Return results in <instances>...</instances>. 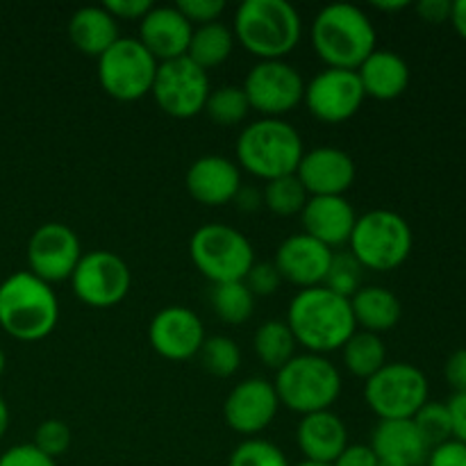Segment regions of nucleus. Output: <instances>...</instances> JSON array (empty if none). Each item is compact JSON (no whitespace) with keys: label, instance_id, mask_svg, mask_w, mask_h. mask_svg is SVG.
I'll return each instance as SVG.
<instances>
[{"label":"nucleus","instance_id":"obj_14","mask_svg":"<svg viewBox=\"0 0 466 466\" xmlns=\"http://www.w3.org/2000/svg\"><path fill=\"white\" fill-rule=\"evenodd\" d=\"M367 96L358 73L344 68H323L305 85L303 103L321 123H346L360 112Z\"/></svg>","mask_w":466,"mask_h":466},{"label":"nucleus","instance_id":"obj_54","mask_svg":"<svg viewBox=\"0 0 466 466\" xmlns=\"http://www.w3.org/2000/svg\"><path fill=\"white\" fill-rule=\"evenodd\" d=\"M296 466H330V464H317V462H305V460H303V462H300V464H296Z\"/></svg>","mask_w":466,"mask_h":466},{"label":"nucleus","instance_id":"obj_31","mask_svg":"<svg viewBox=\"0 0 466 466\" xmlns=\"http://www.w3.org/2000/svg\"><path fill=\"white\" fill-rule=\"evenodd\" d=\"M209 303H212L214 314L223 323H228V326H241V323H246L253 317L255 296L250 294L244 280L221 282V285H212Z\"/></svg>","mask_w":466,"mask_h":466},{"label":"nucleus","instance_id":"obj_21","mask_svg":"<svg viewBox=\"0 0 466 466\" xmlns=\"http://www.w3.org/2000/svg\"><path fill=\"white\" fill-rule=\"evenodd\" d=\"M194 25L180 14L176 5H153L139 21V36L146 50L157 59V64L187 57Z\"/></svg>","mask_w":466,"mask_h":466},{"label":"nucleus","instance_id":"obj_8","mask_svg":"<svg viewBox=\"0 0 466 466\" xmlns=\"http://www.w3.org/2000/svg\"><path fill=\"white\" fill-rule=\"evenodd\" d=\"M189 258L212 285L237 282L248 276L255 250L248 237L228 223H205L191 235Z\"/></svg>","mask_w":466,"mask_h":466},{"label":"nucleus","instance_id":"obj_23","mask_svg":"<svg viewBox=\"0 0 466 466\" xmlns=\"http://www.w3.org/2000/svg\"><path fill=\"white\" fill-rule=\"evenodd\" d=\"M296 446L305 462L332 464L349 446V431L332 410L305 414L296 426Z\"/></svg>","mask_w":466,"mask_h":466},{"label":"nucleus","instance_id":"obj_6","mask_svg":"<svg viewBox=\"0 0 466 466\" xmlns=\"http://www.w3.org/2000/svg\"><path fill=\"white\" fill-rule=\"evenodd\" d=\"M273 387L280 405L305 417L332 410L341 394V373L326 355L303 353L276 371Z\"/></svg>","mask_w":466,"mask_h":466},{"label":"nucleus","instance_id":"obj_10","mask_svg":"<svg viewBox=\"0 0 466 466\" xmlns=\"http://www.w3.org/2000/svg\"><path fill=\"white\" fill-rule=\"evenodd\" d=\"M364 400L380 421L412 419L428 403V378L410 362H387L364 380Z\"/></svg>","mask_w":466,"mask_h":466},{"label":"nucleus","instance_id":"obj_46","mask_svg":"<svg viewBox=\"0 0 466 466\" xmlns=\"http://www.w3.org/2000/svg\"><path fill=\"white\" fill-rule=\"evenodd\" d=\"M451 417V431L453 440L466 444V394H453L446 403Z\"/></svg>","mask_w":466,"mask_h":466},{"label":"nucleus","instance_id":"obj_11","mask_svg":"<svg viewBox=\"0 0 466 466\" xmlns=\"http://www.w3.org/2000/svg\"><path fill=\"white\" fill-rule=\"evenodd\" d=\"M241 89L259 116L282 118L303 103L305 80L287 59H267L250 68Z\"/></svg>","mask_w":466,"mask_h":466},{"label":"nucleus","instance_id":"obj_41","mask_svg":"<svg viewBox=\"0 0 466 466\" xmlns=\"http://www.w3.org/2000/svg\"><path fill=\"white\" fill-rule=\"evenodd\" d=\"M0 466H57V460L44 455L32 444H16L0 455Z\"/></svg>","mask_w":466,"mask_h":466},{"label":"nucleus","instance_id":"obj_52","mask_svg":"<svg viewBox=\"0 0 466 466\" xmlns=\"http://www.w3.org/2000/svg\"><path fill=\"white\" fill-rule=\"evenodd\" d=\"M5 364H7V358H5V350L0 349V376L5 373Z\"/></svg>","mask_w":466,"mask_h":466},{"label":"nucleus","instance_id":"obj_39","mask_svg":"<svg viewBox=\"0 0 466 466\" xmlns=\"http://www.w3.org/2000/svg\"><path fill=\"white\" fill-rule=\"evenodd\" d=\"M176 7L194 27L217 23L226 12V0H177Z\"/></svg>","mask_w":466,"mask_h":466},{"label":"nucleus","instance_id":"obj_51","mask_svg":"<svg viewBox=\"0 0 466 466\" xmlns=\"http://www.w3.org/2000/svg\"><path fill=\"white\" fill-rule=\"evenodd\" d=\"M7 428H9V408H7V403H5L3 396H0V440L5 437Z\"/></svg>","mask_w":466,"mask_h":466},{"label":"nucleus","instance_id":"obj_43","mask_svg":"<svg viewBox=\"0 0 466 466\" xmlns=\"http://www.w3.org/2000/svg\"><path fill=\"white\" fill-rule=\"evenodd\" d=\"M103 7L116 21H141L153 9L150 0H105Z\"/></svg>","mask_w":466,"mask_h":466},{"label":"nucleus","instance_id":"obj_36","mask_svg":"<svg viewBox=\"0 0 466 466\" xmlns=\"http://www.w3.org/2000/svg\"><path fill=\"white\" fill-rule=\"evenodd\" d=\"M414 426H417L419 435L423 437L428 449L444 444V441L453 440V431H451V417L446 403H435L428 400L421 410L412 417Z\"/></svg>","mask_w":466,"mask_h":466},{"label":"nucleus","instance_id":"obj_4","mask_svg":"<svg viewBox=\"0 0 466 466\" xmlns=\"http://www.w3.org/2000/svg\"><path fill=\"white\" fill-rule=\"evenodd\" d=\"M59 300L53 285L30 271L0 282V328L18 341H41L57 328Z\"/></svg>","mask_w":466,"mask_h":466},{"label":"nucleus","instance_id":"obj_3","mask_svg":"<svg viewBox=\"0 0 466 466\" xmlns=\"http://www.w3.org/2000/svg\"><path fill=\"white\" fill-rule=\"evenodd\" d=\"M235 39L258 57L285 59L303 36V18L287 0H244L232 21Z\"/></svg>","mask_w":466,"mask_h":466},{"label":"nucleus","instance_id":"obj_29","mask_svg":"<svg viewBox=\"0 0 466 466\" xmlns=\"http://www.w3.org/2000/svg\"><path fill=\"white\" fill-rule=\"evenodd\" d=\"M341 360L350 376L369 380L373 373L387 364V349L380 335L367 330H355L350 339L341 346Z\"/></svg>","mask_w":466,"mask_h":466},{"label":"nucleus","instance_id":"obj_38","mask_svg":"<svg viewBox=\"0 0 466 466\" xmlns=\"http://www.w3.org/2000/svg\"><path fill=\"white\" fill-rule=\"evenodd\" d=\"M71 428L68 423H64L62 419H46L36 426L35 440L30 441L35 449H39L41 453L48 455V458L57 460L71 449Z\"/></svg>","mask_w":466,"mask_h":466},{"label":"nucleus","instance_id":"obj_17","mask_svg":"<svg viewBox=\"0 0 466 466\" xmlns=\"http://www.w3.org/2000/svg\"><path fill=\"white\" fill-rule=\"evenodd\" d=\"M205 326L194 309L185 305H168L159 309L148 326V341L159 358L168 362H187L198 358L205 341Z\"/></svg>","mask_w":466,"mask_h":466},{"label":"nucleus","instance_id":"obj_32","mask_svg":"<svg viewBox=\"0 0 466 466\" xmlns=\"http://www.w3.org/2000/svg\"><path fill=\"white\" fill-rule=\"evenodd\" d=\"M205 114L212 123L221 127H237L248 118L250 105L244 89L237 85H223L212 89L205 103Z\"/></svg>","mask_w":466,"mask_h":466},{"label":"nucleus","instance_id":"obj_53","mask_svg":"<svg viewBox=\"0 0 466 466\" xmlns=\"http://www.w3.org/2000/svg\"><path fill=\"white\" fill-rule=\"evenodd\" d=\"M378 466H408V464H400V462H390V460H380Z\"/></svg>","mask_w":466,"mask_h":466},{"label":"nucleus","instance_id":"obj_49","mask_svg":"<svg viewBox=\"0 0 466 466\" xmlns=\"http://www.w3.org/2000/svg\"><path fill=\"white\" fill-rule=\"evenodd\" d=\"M451 23L458 30V35L466 39V0H455L453 12H451Z\"/></svg>","mask_w":466,"mask_h":466},{"label":"nucleus","instance_id":"obj_1","mask_svg":"<svg viewBox=\"0 0 466 466\" xmlns=\"http://www.w3.org/2000/svg\"><path fill=\"white\" fill-rule=\"evenodd\" d=\"M309 41L326 68L358 71L378 48V32L371 16L358 5L332 3L312 18Z\"/></svg>","mask_w":466,"mask_h":466},{"label":"nucleus","instance_id":"obj_24","mask_svg":"<svg viewBox=\"0 0 466 466\" xmlns=\"http://www.w3.org/2000/svg\"><path fill=\"white\" fill-rule=\"evenodd\" d=\"M369 446L378 455V460H390V462L408 466H421L431 453L412 419L378 421V426L371 431Z\"/></svg>","mask_w":466,"mask_h":466},{"label":"nucleus","instance_id":"obj_44","mask_svg":"<svg viewBox=\"0 0 466 466\" xmlns=\"http://www.w3.org/2000/svg\"><path fill=\"white\" fill-rule=\"evenodd\" d=\"M446 382L453 387L455 394H466V349L455 350L444 364Z\"/></svg>","mask_w":466,"mask_h":466},{"label":"nucleus","instance_id":"obj_2","mask_svg":"<svg viewBox=\"0 0 466 466\" xmlns=\"http://www.w3.org/2000/svg\"><path fill=\"white\" fill-rule=\"evenodd\" d=\"M285 321L294 332L296 344L303 346L305 353L317 355L341 350L358 330L350 300L332 294L326 287L300 289L291 299Z\"/></svg>","mask_w":466,"mask_h":466},{"label":"nucleus","instance_id":"obj_50","mask_svg":"<svg viewBox=\"0 0 466 466\" xmlns=\"http://www.w3.org/2000/svg\"><path fill=\"white\" fill-rule=\"evenodd\" d=\"M373 7L380 9V12H399V9L410 7V3L408 0H391V3H382V0H378V3H373Z\"/></svg>","mask_w":466,"mask_h":466},{"label":"nucleus","instance_id":"obj_12","mask_svg":"<svg viewBox=\"0 0 466 466\" xmlns=\"http://www.w3.org/2000/svg\"><path fill=\"white\" fill-rule=\"evenodd\" d=\"M209 91L208 71L196 66L189 57H180L159 64L150 96L167 116L185 121L203 112Z\"/></svg>","mask_w":466,"mask_h":466},{"label":"nucleus","instance_id":"obj_28","mask_svg":"<svg viewBox=\"0 0 466 466\" xmlns=\"http://www.w3.org/2000/svg\"><path fill=\"white\" fill-rule=\"evenodd\" d=\"M235 32L232 27H228L226 23H208V25L194 27V35H191L189 50H187V57L200 66L203 71L209 68H217L221 64H226L230 59L232 50H235Z\"/></svg>","mask_w":466,"mask_h":466},{"label":"nucleus","instance_id":"obj_35","mask_svg":"<svg viewBox=\"0 0 466 466\" xmlns=\"http://www.w3.org/2000/svg\"><path fill=\"white\" fill-rule=\"evenodd\" d=\"M362 276V264L350 255V250H337V253H332L330 267H328L326 280H323L321 287L330 289L332 294L344 296V299L350 300L364 287Z\"/></svg>","mask_w":466,"mask_h":466},{"label":"nucleus","instance_id":"obj_22","mask_svg":"<svg viewBox=\"0 0 466 466\" xmlns=\"http://www.w3.org/2000/svg\"><path fill=\"white\" fill-rule=\"evenodd\" d=\"M355 221H358V214L346 196H309L300 212L305 235L321 241L332 250L349 246Z\"/></svg>","mask_w":466,"mask_h":466},{"label":"nucleus","instance_id":"obj_42","mask_svg":"<svg viewBox=\"0 0 466 466\" xmlns=\"http://www.w3.org/2000/svg\"><path fill=\"white\" fill-rule=\"evenodd\" d=\"M428 466H466V444L449 440L428 453Z\"/></svg>","mask_w":466,"mask_h":466},{"label":"nucleus","instance_id":"obj_7","mask_svg":"<svg viewBox=\"0 0 466 466\" xmlns=\"http://www.w3.org/2000/svg\"><path fill=\"white\" fill-rule=\"evenodd\" d=\"M414 235L410 223L394 209H369L358 217L349 250L364 271H394L410 258Z\"/></svg>","mask_w":466,"mask_h":466},{"label":"nucleus","instance_id":"obj_40","mask_svg":"<svg viewBox=\"0 0 466 466\" xmlns=\"http://www.w3.org/2000/svg\"><path fill=\"white\" fill-rule=\"evenodd\" d=\"M246 287L250 289V294L258 299V296H273L282 285V276L278 273L276 264L273 262H255L250 267L248 276L244 278Z\"/></svg>","mask_w":466,"mask_h":466},{"label":"nucleus","instance_id":"obj_48","mask_svg":"<svg viewBox=\"0 0 466 466\" xmlns=\"http://www.w3.org/2000/svg\"><path fill=\"white\" fill-rule=\"evenodd\" d=\"M235 205H239V209H244V212H255L262 205V194L258 189H246V187H241L235 198Z\"/></svg>","mask_w":466,"mask_h":466},{"label":"nucleus","instance_id":"obj_26","mask_svg":"<svg viewBox=\"0 0 466 466\" xmlns=\"http://www.w3.org/2000/svg\"><path fill=\"white\" fill-rule=\"evenodd\" d=\"M355 73L362 82L364 96L373 100L399 98L410 85L408 62L394 50L376 48Z\"/></svg>","mask_w":466,"mask_h":466},{"label":"nucleus","instance_id":"obj_5","mask_svg":"<svg viewBox=\"0 0 466 466\" xmlns=\"http://www.w3.org/2000/svg\"><path fill=\"white\" fill-rule=\"evenodd\" d=\"M235 153L237 167L268 182L294 176L303 159L305 144L300 132L285 118H258L239 132Z\"/></svg>","mask_w":466,"mask_h":466},{"label":"nucleus","instance_id":"obj_30","mask_svg":"<svg viewBox=\"0 0 466 466\" xmlns=\"http://www.w3.org/2000/svg\"><path fill=\"white\" fill-rule=\"evenodd\" d=\"M294 332L289 330L282 319H268L255 330L253 350L259 362L271 371H280L287 362L296 355Z\"/></svg>","mask_w":466,"mask_h":466},{"label":"nucleus","instance_id":"obj_25","mask_svg":"<svg viewBox=\"0 0 466 466\" xmlns=\"http://www.w3.org/2000/svg\"><path fill=\"white\" fill-rule=\"evenodd\" d=\"M66 32L68 41H71L77 53L96 59L121 39L118 21L103 5H89V7L76 9L68 18Z\"/></svg>","mask_w":466,"mask_h":466},{"label":"nucleus","instance_id":"obj_18","mask_svg":"<svg viewBox=\"0 0 466 466\" xmlns=\"http://www.w3.org/2000/svg\"><path fill=\"white\" fill-rule=\"evenodd\" d=\"M296 177L308 196H344L358 177L355 159L337 146H317L303 153Z\"/></svg>","mask_w":466,"mask_h":466},{"label":"nucleus","instance_id":"obj_47","mask_svg":"<svg viewBox=\"0 0 466 466\" xmlns=\"http://www.w3.org/2000/svg\"><path fill=\"white\" fill-rule=\"evenodd\" d=\"M417 14L428 23H444L451 21V12H453V3L451 0H421L417 3Z\"/></svg>","mask_w":466,"mask_h":466},{"label":"nucleus","instance_id":"obj_9","mask_svg":"<svg viewBox=\"0 0 466 466\" xmlns=\"http://www.w3.org/2000/svg\"><path fill=\"white\" fill-rule=\"evenodd\" d=\"M157 59L141 46L137 36H121L105 50L96 64L98 85L118 103H135L150 94L157 73Z\"/></svg>","mask_w":466,"mask_h":466},{"label":"nucleus","instance_id":"obj_33","mask_svg":"<svg viewBox=\"0 0 466 466\" xmlns=\"http://www.w3.org/2000/svg\"><path fill=\"white\" fill-rule=\"evenodd\" d=\"M308 191L294 176H282L276 180H268L262 191V205H267L268 212L276 217H300L305 203H308Z\"/></svg>","mask_w":466,"mask_h":466},{"label":"nucleus","instance_id":"obj_13","mask_svg":"<svg viewBox=\"0 0 466 466\" xmlns=\"http://www.w3.org/2000/svg\"><path fill=\"white\" fill-rule=\"evenodd\" d=\"M132 285L130 267L112 250L82 253L71 276L73 294L89 308L107 309L121 303Z\"/></svg>","mask_w":466,"mask_h":466},{"label":"nucleus","instance_id":"obj_34","mask_svg":"<svg viewBox=\"0 0 466 466\" xmlns=\"http://www.w3.org/2000/svg\"><path fill=\"white\" fill-rule=\"evenodd\" d=\"M200 367L217 378H232L241 367V349L232 337H205L198 350Z\"/></svg>","mask_w":466,"mask_h":466},{"label":"nucleus","instance_id":"obj_45","mask_svg":"<svg viewBox=\"0 0 466 466\" xmlns=\"http://www.w3.org/2000/svg\"><path fill=\"white\" fill-rule=\"evenodd\" d=\"M378 455L369 444H349L330 466H378Z\"/></svg>","mask_w":466,"mask_h":466},{"label":"nucleus","instance_id":"obj_37","mask_svg":"<svg viewBox=\"0 0 466 466\" xmlns=\"http://www.w3.org/2000/svg\"><path fill=\"white\" fill-rule=\"evenodd\" d=\"M228 466H291L280 446L268 440L250 437L230 453Z\"/></svg>","mask_w":466,"mask_h":466},{"label":"nucleus","instance_id":"obj_16","mask_svg":"<svg viewBox=\"0 0 466 466\" xmlns=\"http://www.w3.org/2000/svg\"><path fill=\"white\" fill-rule=\"evenodd\" d=\"M280 400L276 387L267 378H246L228 391L223 400V421L232 432L258 437L278 417Z\"/></svg>","mask_w":466,"mask_h":466},{"label":"nucleus","instance_id":"obj_19","mask_svg":"<svg viewBox=\"0 0 466 466\" xmlns=\"http://www.w3.org/2000/svg\"><path fill=\"white\" fill-rule=\"evenodd\" d=\"M332 253L335 250L323 246L321 241L312 239L305 232H296L278 246L273 264L282 276V282L287 280L299 289H312L321 287L326 280Z\"/></svg>","mask_w":466,"mask_h":466},{"label":"nucleus","instance_id":"obj_15","mask_svg":"<svg viewBox=\"0 0 466 466\" xmlns=\"http://www.w3.org/2000/svg\"><path fill=\"white\" fill-rule=\"evenodd\" d=\"M82 258L80 237L66 223L48 221L32 232L27 241V271L48 285L71 280Z\"/></svg>","mask_w":466,"mask_h":466},{"label":"nucleus","instance_id":"obj_27","mask_svg":"<svg viewBox=\"0 0 466 466\" xmlns=\"http://www.w3.org/2000/svg\"><path fill=\"white\" fill-rule=\"evenodd\" d=\"M350 309H353L358 330L373 332V335L390 332L391 328L399 326L400 317H403V305H400L399 296L387 287L378 285L362 287L350 299Z\"/></svg>","mask_w":466,"mask_h":466},{"label":"nucleus","instance_id":"obj_20","mask_svg":"<svg viewBox=\"0 0 466 466\" xmlns=\"http://www.w3.org/2000/svg\"><path fill=\"white\" fill-rule=\"evenodd\" d=\"M187 194L205 208L235 203L241 185V168L223 155H203L194 159L185 176Z\"/></svg>","mask_w":466,"mask_h":466}]
</instances>
